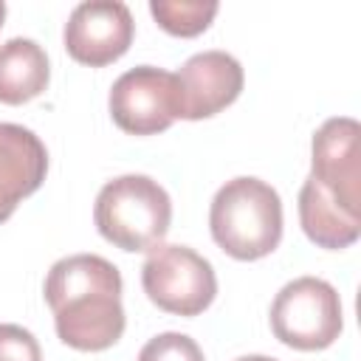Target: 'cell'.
Returning a JSON list of instances; mask_svg holds the SVG:
<instances>
[{"label":"cell","instance_id":"5b68a950","mask_svg":"<svg viewBox=\"0 0 361 361\" xmlns=\"http://www.w3.org/2000/svg\"><path fill=\"white\" fill-rule=\"evenodd\" d=\"M147 299L172 316H200L217 296V276L206 257L189 245L158 243L141 265Z\"/></svg>","mask_w":361,"mask_h":361},{"label":"cell","instance_id":"6da1fadb","mask_svg":"<svg viewBox=\"0 0 361 361\" xmlns=\"http://www.w3.org/2000/svg\"><path fill=\"white\" fill-rule=\"evenodd\" d=\"M45 302L62 344L79 353H102L124 336L121 274L99 254H71L51 265Z\"/></svg>","mask_w":361,"mask_h":361},{"label":"cell","instance_id":"3957f363","mask_svg":"<svg viewBox=\"0 0 361 361\" xmlns=\"http://www.w3.org/2000/svg\"><path fill=\"white\" fill-rule=\"evenodd\" d=\"M93 223L121 251H152L169 231L172 200L149 175H118L99 189Z\"/></svg>","mask_w":361,"mask_h":361},{"label":"cell","instance_id":"30bf717a","mask_svg":"<svg viewBox=\"0 0 361 361\" xmlns=\"http://www.w3.org/2000/svg\"><path fill=\"white\" fill-rule=\"evenodd\" d=\"M48 172V149L37 133L23 124L0 121V223H6L23 197L34 195Z\"/></svg>","mask_w":361,"mask_h":361},{"label":"cell","instance_id":"e0dca14e","mask_svg":"<svg viewBox=\"0 0 361 361\" xmlns=\"http://www.w3.org/2000/svg\"><path fill=\"white\" fill-rule=\"evenodd\" d=\"M3 23H6V3L0 0V28H3Z\"/></svg>","mask_w":361,"mask_h":361},{"label":"cell","instance_id":"277c9868","mask_svg":"<svg viewBox=\"0 0 361 361\" xmlns=\"http://www.w3.org/2000/svg\"><path fill=\"white\" fill-rule=\"evenodd\" d=\"M344 330L338 290L319 276H299L271 302V333L290 350H327Z\"/></svg>","mask_w":361,"mask_h":361},{"label":"cell","instance_id":"2e32d148","mask_svg":"<svg viewBox=\"0 0 361 361\" xmlns=\"http://www.w3.org/2000/svg\"><path fill=\"white\" fill-rule=\"evenodd\" d=\"M237 361H276V358H271V355H243Z\"/></svg>","mask_w":361,"mask_h":361},{"label":"cell","instance_id":"4fadbf2b","mask_svg":"<svg viewBox=\"0 0 361 361\" xmlns=\"http://www.w3.org/2000/svg\"><path fill=\"white\" fill-rule=\"evenodd\" d=\"M217 3L212 0H152L149 3V14L155 17V23L172 34V37H197L203 34L214 14H217Z\"/></svg>","mask_w":361,"mask_h":361},{"label":"cell","instance_id":"8992f818","mask_svg":"<svg viewBox=\"0 0 361 361\" xmlns=\"http://www.w3.org/2000/svg\"><path fill=\"white\" fill-rule=\"evenodd\" d=\"M110 116L127 135H158L180 118L175 73L138 65L121 73L110 87Z\"/></svg>","mask_w":361,"mask_h":361},{"label":"cell","instance_id":"7c38bea8","mask_svg":"<svg viewBox=\"0 0 361 361\" xmlns=\"http://www.w3.org/2000/svg\"><path fill=\"white\" fill-rule=\"evenodd\" d=\"M299 223L307 240L327 251L350 248L361 237V217L330 200L310 178L299 189Z\"/></svg>","mask_w":361,"mask_h":361},{"label":"cell","instance_id":"52a82bcc","mask_svg":"<svg viewBox=\"0 0 361 361\" xmlns=\"http://www.w3.org/2000/svg\"><path fill=\"white\" fill-rule=\"evenodd\" d=\"M330 200L361 217V124L350 116L327 118L310 141V175Z\"/></svg>","mask_w":361,"mask_h":361},{"label":"cell","instance_id":"9a60e30c","mask_svg":"<svg viewBox=\"0 0 361 361\" xmlns=\"http://www.w3.org/2000/svg\"><path fill=\"white\" fill-rule=\"evenodd\" d=\"M0 361H42L39 341L20 324H0Z\"/></svg>","mask_w":361,"mask_h":361},{"label":"cell","instance_id":"5bb4252c","mask_svg":"<svg viewBox=\"0 0 361 361\" xmlns=\"http://www.w3.org/2000/svg\"><path fill=\"white\" fill-rule=\"evenodd\" d=\"M138 361H206L200 344L186 333H158L152 336L141 353Z\"/></svg>","mask_w":361,"mask_h":361},{"label":"cell","instance_id":"9c48e42d","mask_svg":"<svg viewBox=\"0 0 361 361\" xmlns=\"http://www.w3.org/2000/svg\"><path fill=\"white\" fill-rule=\"evenodd\" d=\"M180 118L200 121L212 118L237 102L245 85L243 65L226 51H200L183 62L175 73Z\"/></svg>","mask_w":361,"mask_h":361},{"label":"cell","instance_id":"ba28073f","mask_svg":"<svg viewBox=\"0 0 361 361\" xmlns=\"http://www.w3.org/2000/svg\"><path fill=\"white\" fill-rule=\"evenodd\" d=\"M133 34L135 23L124 3L87 0L71 11L62 31V42L71 59L90 68H104L130 51Z\"/></svg>","mask_w":361,"mask_h":361},{"label":"cell","instance_id":"8fae6325","mask_svg":"<svg viewBox=\"0 0 361 361\" xmlns=\"http://www.w3.org/2000/svg\"><path fill=\"white\" fill-rule=\"evenodd\" d=\"M51 82L48 54L28 37H11L0 45V102L25 104L45 93Z\"/></svg>","mask_w":361,"mask_h":361},{"label":"cell","instance_id":"7a4b0ae2","mask_svg":"<svg viewBox=\"0 0 361 361\" xmlns=\"http://www.w3.org/2000/svg\"><path fill=\"white\" fill-rule=\"evenodd\" d=\"M209 228L220 251L240 262L268 257L282 243L279 192L251 175L226 180L212 200Z\"/></svg>","mask_w":361,"mask_h":361}]
</instances>
